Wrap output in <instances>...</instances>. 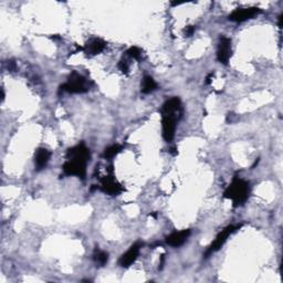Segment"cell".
<instances>
[{
    "label": "cell",
    "instance_id": "1",
    "mask_svg": "<svg viewBox=\"0 0 283 283\" xmlns=\"http://www.w3.org/2000/svg\"><path fill=\"white\" fill-rule=\"evenodd\" d=\"M163 137L166 142H172L175 137L177 122L182 117V102L178 97H172L162 106Z\"/></svg>",
    "mask_w": 283,
    "mask_h": 283
},
{
    "label": "cell",
    "instance_id": "2",
    "mask_svg": "<svg viewBox=\"0 0 283 283\" xmlns=\"http://www.w3.org/2000/svg\"><path fill=\"white\" fill-rule=\"evenodd\" d=\"M250 184L245 179L235 176L233 182L225 190L224 197L234 203V207L243 206L249 198Z\"/></svg>",
    "mask_w": 283,
    "mask_h": 283
},
{
    "label": "cell",
    "instance_id": "3",
    "mask_svg": "<svg viewBox=\"0 0 283 283\" xmlns=\"http://www.w3.org/2000/svg\"><path fill=\"white\" fill-rule=\"evenodd\" d=\"M90 90V82L83 75L73 72L69 75L68 80L64 84L60 86V91L68 92L71 94H82L86 93Z\"/></svg>",
    "mask_w": 283,
    "mask_h": 283
},
{
    "label": "cell",
    "instance_id": "4",
    "mask_svg": "<svg viewBox=\"0 0 283 283\" xmlns=\"http://www.w3.org/2000/svg\"><path fill=\"white\" fill-rule=\"evenodd\" d=\"M100 189L110 196H118L124 192V187L116 181L114 175H113V166L106 167L105 175L100 177Z\"/></svg>",
    "mask_w": 283,
    "mask_h": 283
},
{
    "label": "cell",
    "instance_id": "5",
    "mask_svg": "<svg viewBox=\"0 0 283 283\" xmlns=\"http://www.w3.org/2000/svg\"><path fill=\"white\" fill-rule=\"evenodd\" d=\"M241 227H243V224H240V225H229L225 229L221 230L220 233L217 235V237H216V239L212 243V245H210L208 247V249L206 250V252H205L206 258H208V257L210 255H213L214 252L218 251L221 248V247H223L226 244V241H227V239L229 238V237L233 234H235L237 230H239Z\"/></svg>",
    "mask_w": 283,
    "mask_h": 283
},
{
    "label": "cell",
    "instance_id": "6",
    "mask_svg": "<svg viewBox=\"0 0 283 283\" xmlns=\"http://www.w3.org/2000/svg\"><path fill=\"white\" fill-rule=\"evenodd\" d=\"M86 161L78 158H66L62 169L66 176H76L84 179L86 176Z\"/></svg>",
    "mask_w": 283,
    "mask_h": 283
},
{
    "label": "cell",
    "instance_id": "7",
    "mask_svg": "<svg viewBox=\"0 0 283 283\" xmlns=\"http://www.w3.org/2000/svg\"><path fill=\"white\" fill-rule=\"evenodd\" d=\"M260 13H262V10L257 7L238 8L229 14V20L234 22H244L247 21V20L255 18Z\"/></svg>",
    "mask_w": 283,
    "mask_h": 283
},
{
    "label": "cell",
    "instance_id": "8",
    "mask_svg": "<svg viewBox=\"0 0 283 283\" xmlns=\"http://www.w3.org/2000/svg\"><path fill=\"white\" fill-rule=\"evenodd\" d=\"M142 247H143V243H141V241H137V243L132 245L130 247V249H128L125 254H123L121 256L120 260H118V265H120L122 268H128L131 265H133L138 258V256H140V251Z\"/></svg>",
    "mask_w": 283,
    "mask_h": 283
},
{
    "label": "cell",
    "instance_id": "9",
    "mask_svg": "<svg viewBox=\"0 0 283 283\" xmlns=\"http://www.w3.org/2000/svg\"><path fill=\"white\" fill-rule=\"evenodd\" d=\"M231 56V40L227 37H220L218 50H217V59L221 64L227 65Z\"/></svg>",
    "mask_w": 283,
    "mask_h": 283
},
{
    "label": "cell",
    "instance_id": "10",
    "mask_svg": "<svg viewBox=\"0 0 283 283\" xmlns=\"http://www.w3.org/2000/svg\"><path fill=\"white\" fill-rule=\"evenodd\" d=\"M190 233H192L190 229L175 231V233H172L171 235H168L166 237V244L168 246L174 247V248H178V247H181L186 243V240L190 236Z\"/></svg>",
    "mask_w": 283,
    "mask_h": 283
},
{
    "label": "cell",
    "instance_id": "11",
    "mask_svg": "<svg viewBox=\"0 0 283 283\" xmlns=\"http://www.w3.org/2000/svg\"><path fill=\"white\" fill-rule=\"evenodd\" d=\"M106 48V42L100 38H92L90 39L83 47V52L86 55L93 56L101 53Z\"/></svg>",
    "mask_w": 283,
    "mask_h": 283
},
{
    "label": "cell",
    "instance_id": "12",
    "mask_svg": "<svg viewBox=\"0 0 283 283\" xmlns=\"http://www.w3.org/2000/svg\"><path fill=\"white\" fill-rule=\"evenodd\" d=\"M66 158H78L89 162L91 158V153L84 143H80L78 145L69 148L68 152H66Z\"/></svg>",
    "mask_w": 283,
    "mask_h": 283
},
{
    "label": "cell",
    "instance_id": "13",
    "mask_svg": "<svg viewBox=\"0 0 283 283\" xmlns=\"http://www.w3.org/2000/svg\"><path fill=\"white\" fill-rule=\"evenodd\" d=\"M51 153L47 150V148H38V151L34 154V165L37 171H41L45 166L48 165V163L50 161Z\"/></svg>",
    "mask_w": 283,
    "mask_h": 283
},
{
    "label": "cell",
    "instance_id": "14",
    "mask_svg": "<svg viewBox=\"0 0 283 283\" xmlns=\"http://www.w3.org/2000/svg\"><path fill=\"white\" fill-rule=\"evenodd\" d=\"M156 89H157V83L155 82V80H154L150 75L144 76L143 83H142V93L150 94Z\"/></svg>",
    "mask_w": 283,
    "mask_h": 283
},
{
    "label": "cell",
    "instance_id": "15",
    "mask_svg": "<svg viewBox=\"0 0 283 283\" xmlns=\"http://www.w3.org/2000/svg\"><path fill=\"white\" fill-rule=\"evenodd\" d=\"M123 150V146L122 145H118V144H114V145H111L107 148H105L104 154H103V157L105 159H112L114 158L115 156H117L118 154H120Z\"/></svg>",
    "mask_w": 283,
    "mask_h": 283
},
{
    "label": "cell",
    "instance_id": "16",
    "mask_svg": "<svg viewBox=\"0 0 283 283\" xmlns=\"http://www.w3.org/2000/svg\"><path fill=\"white\" fill-rule=\"evenodd\" d=\"M107 260H109V255H107L105 251L95 249L93 254V261L96 265H99L100 267L105 266L107 264Z\"/></svg>",
    "mask_w": 283,
    "mask_h": 283
},
{
    "label": "cell",
    "instance_id": "17",
    "mask_svg": "<svg viewBox=\"0 0 283 283\" xmlns=\"http://www.w3.org/2000/svg\"><path fill=\"white\" fill-rule=\"evenodd\" d=\"M126 55L128 58H132V59H135V60H140L141 56H142V50L137 47H131L126 51Z\"/></svg>",
    "mask_w": 283,
    "mask_h": 283
},
{
    "label": "cell",
    "instance_id": "18",
    "mask_svg": "<svg viewBox=\"0 0 283 283\" xmlns=\"http://www.w3.org/2000/svg\"><path fill=\"white\" fill-rule=\"evenodd\" d=\"M117 66H118V69H120L122 73H124V74L128 73V70H130V64H128L126 59H124V58L121 59L120 62H118V64H117Z\"/></svg>",
    "mask_w": 283,
    "mask_h": 283
},
{
    "label": "cell",
    "instance_id": "19",
    "mask_svg": "<svg viewBox=\"0 0 283 283\" xmlns=\"http://www.w3.org/2000/svg\"><path fill=\"white\" fill-rule=\"evenodd\" d=\"M195 25H187L186 28L184 29V33H185V37H192V35L195 33Z\"/></svg>",
    "mask_w": 283,
    "mask_h": 283
},
{
    "label": "cell",
    "instance_id": "20",
    "mask_svg": "<svg viewBox=\"0 0 283 283\" xmlns=\"http://www.w3.org/2000/svg\"><path fill=\"white\" fill-rule=\"evenodd\" d=\"M8 69H9V71H16V69H17L16 62H13L12 60L8 61Z\"/></svg>",
    "mask_w": 283,
    "mask_h": 283
},
{
    "label": "cell",
    "instance_id": "21",
    "mask_svg": "<svg viewBox=\"0 0 283 283\" xmlns=\"http://www.w3.org/2000/svg\"><path fill=\"white\" fill-rule=\"evenodd\" d=\"M213 78H214V73L212 72V73H209L207 75V78H206V81H205V84L206 85H209L210 83H212V81H213Z\"/></svg>",
    "mask_w": 283,
    "mask_h": 283
},
{
    "label": "cell",
    "instance_id": "22",
    "mask_svg": "<svg viewBox=\"0 0 283 283\" xmlns=\"http://www.w3.org/2000/svg\"><path fill=\"white\" fill-rule=\"evenodd\" d=\"M169 153L173 154V155H177V147L171 148V151H169Z\"/></svg>",
    "mask_w": 283,
    "mask_h": 283
}]
</instances>
